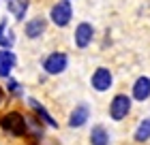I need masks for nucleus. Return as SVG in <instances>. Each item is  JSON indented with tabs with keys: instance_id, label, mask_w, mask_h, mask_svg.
<instances>
[{
	"instance_id": "nucleus-1",
	"label": "nucleus",
	"mask_w": 150,
	"mask_h": 145,
	"mask_svg": "<svg viewBox=\"0 0 150 145\" xmlns=\"http://www.w3.org/2000/svg\"><path fill=\"white\" fill-rule=\"evenodd\" d=\"M0 124H2V128L13 137H24L26 134V117L19 111H9L0 120Z\"/></svg>"
},
{
	"instance_id": "nucleus-2",
	"label": "nucleus",
	"mask_w": 150,
	"mask_h": 145,
	"mask_svg": "<svg viewBox=\"0 0 150 145\" xmlns=\"http://www.w3.org/2000/svg\"><path fill=\"white\" fill-rule=\"evenodd\" d=\"M71 17H73V9H71V2L69 0H60L52 6L50 11V19L54 26H58V28H64V26L71 24Z\"/></svg>"
},
{
	"instance_id": "nucleus-3",
	"label": "nucleus",
	"mask_w": 150,
	"mask_h": 145,
	"mask_svg": "<svg viewBox=\"0 0 150 145\" xmlns=\"http://www.w3.org/2000/svg\"><path fill=\"white\" fill-rule=\"evenodd\" d=\"M129 113H131V96L116 94L110 102V117L114 122H122Z\"/></svg>"
},
{
	"instance_id": "nucleus-4",
	"label": "nucleus",
	"mask_w": 150,
	"mask_h": 145,
	"mask_svg": "<svg viewBox=\"0 0 150 145\" xmlns=\"http://www.w3.org/2000/svg\"><path fill=\"white\" fill-rule=\"evenodd\" d=\"M67 64H69V56L64 51H54L43 60V71L47 75H60V73H64Z\"/></svg>"
},
{
	"instance_id": "nucleus-5",
	"label": "nucleus",
	"mask_w": 150,
	"mask_h": 145,
	"mask_svg": "<svg viewBox=\"0 0 150 145\" xmlns=\"http://www.w3.org/2000/svg\"><path fill=\"white\" fill-rule=\"evenodd\" d=\"M90 85L97 90V92H107L112 85H114V75L110 68H105V66H99L97 71L92 73V77H90Z\"/></svg>"
},
{
	"instance_id": "nucleus-6",
	"label": "nucleus",
	"mask_w": 150,
	"mask_h": 145,
	"mask_svg": "<svg viewBox=\"0 0 150 145\" xmlns=\"http://www.w3.org/2000/svg\"><path fill=\"white\" fill-rule=\"evenodd\" d=\"M92 39H94V28H92V24L81 22V24L75 26L73 41H75V45H77V49H86V47L92 43Z\"/></svg>"
},
{
	"instance_id": "nucleus-7",
	"label": "nucleus",
	"mask_w": 150,
	"mask_h": 145,
	"mask_svg": "<svg viewBox=\"0 0 150 145\" xmlns=\"http://www.w3.org/2000/svg\"><path fill=\"white\" fill-rule=\"evenodd\" d=\"M88 115H90V109L88 105H77L69 115V126L71 128H81L88 122Z\"/></svg>"
},
{
	"instance_id": "nucleus-8",
	"label": "nucleus",
	"mask_w": 150,
	"mask_h": 145,
	"mask_svg": "<svg viewBox=\"0 0 150 145\" xmlns=\"http://www.w3.org/2000/svg\"><path fill=\"white\" fill-rule=\"evenodd\" d=\"M131 96H133L135 100H139V102L148 100L150 98V77H139L137 81H135Z\"/></svg>"
},
{
	"instance_id": "nucleus-9",
	"label": "nucleus",
	"mask_w": 150,
	"mask_h": 145,
	"mask_svg": "<svg viewBox=\"0 0 150 145\" xmlns=\"http://www.w3.org/2000/svg\"><path fill=\"white\" fill-rule=\"evenodd\" d=\"M45 26H47V22H45V17H32L28 24L24 26V32H26V36L28 39H39L41 34L45 32Z\"/></svg>"
},
{
	"instance_id": "nucleus-10",
	"label": "nucleus",
	"mask_w": 150,
	"mask_h": 145,
	"mask_svg": "<svg viewBox=\"0 0 150 145\" xmlns=\"http://www.w3.org/2000/svg\"><path fill=\"white\" fill-rule=\"evenodd\" d=\"M28 105H30V109H32V111L37 113V117H39V120H43V122L47 124V126H52V128H56V126H58V122H56V120H54V117L50 115V111H47V109H45L43 105H41L39 100L30 98V100H28Z\"/></svg>"
},
{
	"instance_id": "nucleus-11",
	"label": "nucleus",
	"mask_w": 150,
	"mask_h": 145,
	"mask_svg": "<svg viewBox=\"0 0 150 145\" xmlns=\"http://www.w3.org/2000/svg\"><path fill=\"white\" fill-rule=\"evenodd\" d=\"M13 66H15V56H13L9 49L0 51V77L2 79L11 77V68Z\"/></svg>"
},
{
	"instance_id": "nucleus-12",
	"label": "nucleus",
	"mask_w": 150,
	"mask_h": 145,
	"mask_svg": "<svg viewBox=\"0 0 150 145\" xmlns=\"http://www.w3.org/2000/svg\"><path fill=\"white\" fill-rule=\"evenodd\" d=\"M90 145H110V132L105 130V126L90 128Z\"/></svg>"
},
{
	"instance_id": "nucleus-13",
	"label": "nucleus",
	"mask_w": 150,
	"mask_h": 145,
	"mask_svg": "<svg viewBox=\"0 0 150 145\" xmlns=\"http://www.w3.org/2000/svg\"><path fill=\"white\" fill-rule=\"evenodd\" d=\"M133 139L137 143H146L150 141V117H144L137 126H135V132H133Z\"/></svg>"
},
{
	"instance_id": "nucleus-14",
	"label": "nucleus",
	"mask_w": 150,
	"mask_h": 145,
	"mask_svg": "<svg viewBox=\"0 0 150 145\" xmlns=\"http://www.w3.org/2000/svg\"><path fill=\"white\" fill-rule=\"evenodd\" d=\"M6 6H9V11L13 13V17H15L17 22H22L26 11H28V0H6Z\"/></svg>"
},
{
	"instance_id": "nucleus-15",
	"label": "nucleus",
	"mask_w": 150,
	"mask_h": 145,
	"mask_svg": "<svg viewBox=\"0 0 150 145\" xmlns=\"http://www.w3.org/2000/svg\"><path fill=\"white\" fill-rule=\"evenodd\" d=\"M13 45V34L6 30V19L0 22V47H4V49H9Z\"/></svg>"
},
{
	"instance_id": "nucleus-16",
	"label": "nucleus",
	"mask_w": 150,
	"mask_h": 145,
	"mask_svg": "<svg viewBox=\"0 0 150 145\" xmlns=\"http://www.w3.org/2000/svg\"><path fill=\"white\" fill-rule=\"evenodd\" d=\"M6 90H9L13 96H22V94H24V88L19 85L13 77H6Z\"/></svg>"
},
{
	"instance_id": "nucleus-17",
	"label": "nucleus",
	"mask_w": 150,
	"mask_h": 145,
	"mask_svg": "<svg viewBox=\"0 0 150 145\" xmlns=\"http://www.w3.org/2000/svg\"><path fill=\"white\" fill-rule=\"evenodd\" d=\"M2 100H4V92L0 90V105H2Z\"/></svg>"
}]
</instances>
